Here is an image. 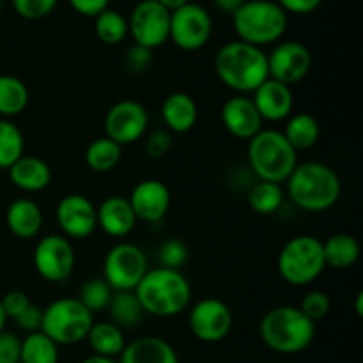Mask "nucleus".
Segmentation results:
<instances>
[{
	"label": "nucleus",
	"instance_id": "nucleus-31",
	"mask_svg": "<svg viewBox=\"0 0 363 363\" xmlns=\"http://www.w3.org/2000/svg\"><path fill=\"white\" fill-rule=\"evenodd\" d=\"M106 311H108L113 325H117L119 328L137 325L144 314L135 291H113Z\"/></svg>",
	"mask_w": 363,
	"mask_h": 363
},
{
	"label": "nucleus",
	"instance_id": "nucleus-36",
	"mask_svg": "<svg viewBox=\"0 0 363 363\" xmlns=\"http://www.w3.org/2000/svg\"><path fill=\"white\" fill-rule=\"evenodd\" d=\"M298 308H300L312 323H318L330 314L332 300H330L328 294L323 293V291H311V293L305 294Z\"/></svg>",
	"mask_w": 363,
	"mask_h": 363
},
{
	"label": "nucleus",
	"instance_id": "nucleus-11",
	"mask_svg": "<svg viewBox=\"0 0 363 363\" xmlns=\"http://www.w3.org/2000/svg\"><path fill=\"white\" fill-rule=\"evenodd\" d=\"M170 11L156 0H140L135 4L128 18V34L135 45L147 50L160 48L169 41Z\"/></svg>",
	"mask_w": 363,
	"mask_h": 363
},
{
	"label": "nucleus",
	"instance_id": "nucleus-45",
	"mask_svg": "<svg viewBox=\"0 0 363 363\" xmlns=\"http://www.w3.org/2000/svg\"><path fill=\"white\" fill-rule=\"evenodd\" d=\"M108 4L110 0H69V6L78 14L87 18H96L108 7Z\"/></svg>",
	"mask_w": 363,
	"mask_h": 363
},
{
	"label": "nucleus",
	"instance_id": "nucleus-12",
	"mask_svg": "<svg viewBox=\"0 0 363 363\" xmlns=\"http://www.w3.org/2000/svg\"><path fill=\"white\" fill-rule=\"evenodd\" d=\"M34 268L46 282H64L74 269V248L62 234H50L41 238L34 248Z\"/></svg>",
	"mask_w": 363,
	"mask_h": 363
},
{
	"label": "nucleus",
	"instance_id": "nucleus-8",
	"mask_svg": "<svg viewBox=\"0 0 363 363\" xmlns=\"http://www.w3.org/2000/svg\"><path fill=\"white\" fill-rule=\"evenodd\" d=\"M94 325V314L78 301V298H60L43 308L41 330L57 346H73L87 337Z\"/></svg>",
	"mask_w": 363,
	"mask_h": 363
},
{
	"label": "nucleus",
	"instance_id": "nucleus-48",
	"mask_svg": "<svg viewBox=\"0 0 363 363\" xmlns=\"http://www.w3.org/2000/svg\"><path fill=\"white\" fill-rule=\"evenodd\" d=\"M156 2H160L163 7H167V9H169V11H174V9H177V7H181V6H184V4H188V2H190V0H156Z\"/></svg>",
	"mask_w": 363,
	"mask_h": 363
},
{
	"label": "nucleus",
	"instance_id": "nucleus-1",
	"mask_svg": "<svg viewBox=\"0 0 363 363\" xmlns=\"http://www.w3.org/2000/svg\"><path fill=\"white\" fill-rule=\"evenodd\" d=\"M215 73L230 91L248 96L269 78L268 53L257 46L234 39L220 46L216 52Z\"/></svg>",
	"mask_w": 363,
	"mask_h": 363
},
{
	"label": "nucleus",
	"instance_id": "nucleus-50",
	"mask_svg": "<svg viewBox=\"0 0 363 363\" xmlns=\"http://www.w3.org/2000/svg\"><path fill=\"white\" fill-rule=\"evenodd\" d=\"M6 323H7V318H6V314H4L2 305H0V333H2L4 328H6Z\"/></svg>",
	"mask_w": 363,
	"mask_h": 363
},
{
	"label": "nucleus",
	"instance_id": "nucleus-17",
	"mask_svg": "<svg viewBox=\"0 0 363 363\" xmlns=\"http://www.w3.org/2000/svg\"><path fill=\"white\" fill-rule=\"evenodd\" d=\"M137 222L158 223L170 209V190L160 179H144L128 197Z\"/></svg>",
	"mask_w": 363,
	"mask_h": 363
},
{
	"label": "nucleus",
	"instance_id": "nucleus-9",
	"mask_svg": "<svg viewBox=\"0 0 363 363\" xmlns=\"http://www.w3.org/2000/svg\"><path fill=\"white\" fill-rule=\"evenodd\" d=\"M147 257L133 243H117L106 252L103 279L113 291H135L147 273Z\"/></svg>",
	"mask_w": 363,
	"mask_h": 363
},
{
	"label": "nucleus",
	"instance_id": "nucleus-46",
	"mask_svg": "<svg viewBox=\"0 0 363 363\" xmlns=\"http://www.w3.org/2000/svg\"><path fill=\"white\" fill-rule=\"evenodd\" d=\"M245 2H247V0H213V4H215L216 9L222 11V13H225V14H230V16H233V14L236 13V11L240 9Z\"/></svg>",
	"mask_w": 363,
	"mask_h": 363
},
{
	"label": "nucleus",
	"instance_id": "nucleus-13",
	"mask_svg": "<svg viewBox=\"0 0 363 363\" xmlns=\"http://www.w3.org/2000/svg\"><path fill=\"white\" fill-rule=\"evenodd\" d=\"M149 130V113L142 103L123 99L108 108L105 116V137L121 147L144 138Z\"/></svg>",
	"mask_w": 363,
	"mask_h": 363
},
{
	"label": "nucleus",
	"instance_id": "nucleus-43",
	"mask_svg": "<svg viewBox=\"0 0 363 363\" xmlns=\"http://www.w3.org/2000/svg\"><path fill=\"white\" fill-rule=\"evenodd\" d=\"M41 318H43V308L35 307V305H30L23 314L18 315V318L14 319V325H16L20 330H23V332L28 335V333H34L41 330Z\"/></svg>",
	"mask_w": 363,
	"mask_h": 363
},
{
	"label": "nucleus",
	"instance_id": "nucleus-42",
	"mask_svg": "<svg viewBox=\"0 0 363 363\" xmlns=\"http://www.w3.org/2000/svg\"><path fill=\"white\" fill-rule=\"evenodd\" d=\"M21 340L14 333H0V363H20Z\"/></svg>",
	"mask_w": 363,
	"mask_h": 363
},
{
	"label": "nucleus",
	"instance_id": "nucleus-49",
	"mask_svg": "<svg viewBox=\"0 0 363 363\" xmlns=\"http://www.w3.org/2000/svg\"><path fill=\"white\" fill-rule=\"evenodd\" d=\"M354 311H357L358 315H363V293L357 294V301H354Z\"/></svg>",
	"mask_w": 363,
	"mask_h": 363
},
{
	"label": "nucleus",
	"instance_id": "nucleus-4",
	"mask_svg": "<svg viewBox=\"0 0 363 363\" xmlns=\"http://www.w3.org/2000/svg\"><path fill=\"white\" fill-rule=\"evenodd\" d=\"M259 337L266 347L280 354H296L307 350L315 337V323L293 305H280L264 314L259 323Z\"/></svg>",
	"mask_w": 363,
	"mask_h": 363
},
{
	"label": "nucleus",
	"instance_id": "nucleus-26",
	"mask_svg": "<svg viewBox=\"0 0 363 363\" xmlns=\"http://www.w3.org/2000/svg\"><path fill=\"white\" fill-rule=\"evenodd\" d=\"M323 255L328 268L350 269L360 259V243L351 234H332L328 240L323 241Z\"/></svg>",
	"mask_w": 363,
	"mask_h": 363
},
{
	"label": "nucleus",
	"instance_id": "nucleus-14",
	"mask_svg": "<svg viewBox=\"0 0 363 363\" xmlns=\"http://www.w3.org/2000/svg\"><path fill=\"white\" fill-rule=\"evenodd\" d=\"M188 325L201 342L216 344L222 342L230 333L234 315L229 305L218 298H204L190 308Z\"/></svg>",
	"mask_w": 363,
	"mask_h": 363
},
{
	"label": "nucleus",
	"instance_id": "nucleus-15",
	"mask_svg": "<svg viewBox=\"0 0 363 363\" xmlns=\"http://www.w3.org/2000/svg\"><path fill=\"white\" fill-rule=\"evenodd\" d=\"M312 69V53L301 41H282L268 55L269 78L293 87Z\"/></svg>",
	"mask_w": 363,
	"mask_h": 363
},
{
	"label": "nucleus",
	"instance_id": "nucleus-3",
	"mask_svg": "<svg viewBox=\"0 0 363 363\" xmlns=\"http://www.w3.org/2000/svg\"><path fill=\"white\" fill-rule=\"evenodd\" d=\"M286 184L287 195L294 206L308 213L333 208L342 194L339 174L321 162L298 163Z\"/></svg>",
	"mask_w": 363,
	"mask_h": 363
},
{
	"label": "nucleus",
	"instance_id": "nucleus-19",
	"mask_svg": "<svg viewBox=\"0 0 363 363\" xmlns=\"http://www.w3.org/2000/svg\"><path fill=\"white\" fill-rule=\"evenodd\" d=\"M252 101H254L262 121H268V123H279V121H284L289 116H293V89L289 85L273 80V78L262 82L252 92Z\"/></svg>",
	"mask_w": 363,
	"mask_h": 363
},
{
	"label": "nucleus",
	"instance_id": "nucleus-39",
	"mask_svg": "<svg viewBox=\"0 0 363 363\" xmlns=\"http://www.w3.org/2000/svg\"><path fill=\"white\" fill-rule=\"evenodd\" d=\"M0 305H2L6 318L14 321L18 315H21L30 307L32 301L28 298V294L23 293V291H9L7 294H4V298L0 300Z\"/></svg>",
	"mask_w": 363,
	"mask_h": 363
},
{
	"label": "nucleus",
	"instance_id": "nucleus-29",
	"mask_svg": "<svg viewBox=\"0 0 363 363\" xmlns=\"http://www.w3.org/2000/svg\"><path fill=\"white\" fill-rule=\"evenodd\" d=\"M121 158H123V147L108 137L96 138L85 149V163L92 172H110L119 165Z\"/></svg>",
	"mask_w": 363,
	"mask_h": 363
},
{
	"label": "nucleus",
	"instance_id": "nucleus-40",
	"mask_svg": "<svg viewBox=\"0 0 363 363\" xmlns=\"http://www.w3.org/2000/svg\"><path fill=\"white\" fill-rule=\"evenodd\" d=\"M172 147V135L167 130H152L145 137V151L151 158H163Z\"/></svg>",
	"mask_w": 363,
	"mask_h": 363
},
{
	"label": "nucleus",
	"instance_id": "nucleus-18",
	"mask_svg": "<svg viewBox=\"0 0 363 363\" xmlns=\"http://www.w3.org/2000/svg\"><path fill=\"white\" fill-rule=\"evenodd\" d=\"M222 123L225 130L240 140H250L262 130V117L259 116L250 96L236 94L222 106Z\"/></svg>",
	"mask_w": 363,
	"mask_h": 363
},
{
	"label": "nucleus",
	"instance_id": "nucleus-51",
	"mask_svg": "<svg viewBox=\"0 0 363 363\" xmlns=\"http://www.w3.org/2000/svg\"><path fill=\"white\" fill-rule=\"evenodd\" d=\"M0 11H2V2H0Z\"/></svg>",
	"mask_w": 363,
	"mask_h": 363
},
{
	"label": "nucleus",
	"instance_id": "nucleus-16",
	"mask_svg": "<svg viewBox=\"0 0 363 363\" xmlns=\"http://www.w3.org/2000/svg\"><path fill=\"white\" fill-rule=\"evenodd\" d=\"M55 220L67 240H85L98 229L96 206L82 194H69L57 204Z\"/></svg>",
	"mask_w": 363,
	"mask_h": 363
},
{
	"label": "nucleus",
	"instance_id": "nucleus-47",
	"mask_svg": "<svg viewBox=\"0 0 363 363\" xmlns=\"http://www.w3.org/2000/svg\"><path fill=\"white\" fill-rule=\"evenodd\" d=\"M82 363H119V360L108 357H99V354H91V357L84 358Z\"/></svg>",
	"mask_w": 363,
	"mask_h": 363
},
{
	"label": "nucleus",
	"instance_id": "nucleus-10",
	"mask_svg": "<svg viewBox=\"0 0 363 363\" xmlns=\"http://www.w3.org/2000/svg\"><path fill=\"white\" fill-rule=\"evenodd\" d=\"M213 34L211 14L201 4L188 2L170 11L169 39L184 52L204 48Z\"/></svg>",
	"mask_w": 363,
	"mask_h": 363
},
{
	"label": "nucleus",
	"instance_id": "nucleus-6",
	"mask_svg": "<svg viewBox=\"0 0 363 363\" xmlns=\"http://www.w3.org/2000/svg\"><path fill=\"white\" fill-rule=\"evenodd\" d=\"M248 163L259 181L282 184L298 165V152L279 130H261L248 140Z\"/></svg>",
	"mask_w": 363,
	"mask_h": 363
},
{
	"label": "nucleus",
	"instance_id": "nucleus-32",
	"mask_svg": "<svg viewBox=\"0 0 363 363\" xmlns=\"http://www.w3.org/2000/svg\"><path fill=\"white\" fill-rule=\"evenodd\" d=\"M20 363H59V346L43 332L28 333L21 340Z\"/></svg>",
	"mask_w": 363,
	"mask_h": 363
},
{
	"label": "nucleus",
	"instance_id": "nucleus-28",
	"mask_svg": "<svg viewBox=\"0 0 363 363\" xmlns=\"http://www.w3.org/2000/svg\"><path fill=\"white\" fill-rule=\"evenodd\" d=\"M30 92L23 80L13 74H0V119H13L25 112Z\"/></svg>",
	"mask_w": 363,
	"mask_h": 363
},
{
	"label": "nucleus",
	"instance_id": "nucleus-25",
	"mask_svg": "<svg viewBox=\"0 0 363 363\" xmlns=\"http://www.w3.org/2000/svg\"><path fill=\"white\" fill-rule=\"evenodd\" d=\"M85 340H87L89 347L92 350V354L108 358L121 357V353H123L128 344L123 328L113 325L112 321L94 323L89 330Z\"/></svg>",
	"mask_w": 363,
	"mask_h": 363
},
{
	"label": "nucleus",
	"instance_id": "nucleus-7",
	"mask_svg": "<svg viewBox=\"0 0 363 363\" xmlns=\"http://www.w3.org/2000/svg\"><path fill=\"white\" fill-rule=\"evenodd\" d=\"M279 273L289 286L305 287L325 272L323 241L311 234H300L287 241L279 254Z\"/></svg>",
	"mask_w": 363,
	"mask_h": 363
},
{
	"label": "nucleus",
	"instance_id": "nucleus-20",
	"mask_svg": "<svg viewBox=\"0 0 363 363\" xmlns=\"http://www.w3.org/2000/svg\"><path fill=\"white\" fill-rule=\"evenodd\" d=\"M96 222L98 227L110 238H126L133 233L137 218L128 199L121 195L106 197L96 208Z\"/></svg>",
	"mask_w": 363,
	"mask_h": 363
},
{
	"label": "nucleus",
	"instance_id": "nucleus-22",
	"mask_svg": "<svg viewBox=\"0 0 363 363\" xmlns=\"http://www.w3.org/2000/svg\"><path fill=\"white\" fill-rule=\"evenodd\" d=\"M9 179L18 190L27 191V194H38L52 183V169L45 160L38 156L23 155L18 162L7 169Z\"/></svg>",
	"mask_w": 363,
	"mask_h": 363
},
{
	"label": "nucleus",
	"instance_id": "nucleus-33",
	"mask_svg": "<svg viewBox=\"0 0 363 363\" xmlns=\"http://www.w3.org/2000/svg\"><path fill=\"white\" fill-rule=\"evenodd\" d=\"M94 30L103 45L116 46L121 45L128 38V18L119 11L106 7L103 13L94 18Z\"/></svg>",
	"mask_w": 363,
	"mask_h": 363
},
{
	"label": "nucleus",
	"instance_id": "nucleus-5",
	"mask_svg": "<svg viewBox=\"0 0 363 363\" xmlns=\"http://www.w3.org/2000/svg\"><path fill=\"white\" fill-rule=\"evenodd\" d=\"M233 25L240 41L262 48L282 39L287 14L275 0H247L233 14Z\"/></svg>",
	"mask_w": 363,
	"mask_h": 363
},
{
	"label": "nucleus",
	"instance_id": "nucleus-52",
	"mask_svg": "<svg viewBox=\"0 0 363 363\" xmlns=\"http://www.w3.org/2000/svg\"><path fill=\"white\" fill-rule=\"evenodd\" d=\"M0 2H6V0H0Z\"/></svg>",
	"mask_w": 363,
	"mask_h": 363
},
{
	"label": "nucleus",
	"instance_id": "nucleus-27",
	"mask_svg": "<svg viewBox=\"0 0 363 363\" xmlns=\"http://www.w3.org/2000/svg\"><path fill=\"white\" fill-rule=\"evenodd\" d=\"M282 135L296 152L308 151L318 144L319 137H321V126L312 113H294V116L287 117Z\"/></svg>",
	"mask_w": 363,
	"mask_h": 363
},
{
	"label": "nucleus",
	"instance_id": "nucleus-38",
	"mask_svg": "<svg viewBox=\"0 0 363 363\" xmlns=\"http://www.w3.org/2000/svg\"><path fill=\"white\" fill-rule=\"evenodd\" d=\"M18 16L23 20H41L57 7L59 0H11Z\"/></svg>",
	"mask_w": 363,
	"mask_h": 363
},
{
	"label": "nucleus",
	"instance_id": "nucleus-41",
	"mask_svg": "<svg viewBox=\"0 0 363 363\" xmlns=\"http://www.w3.org/2000/svg\"><path fill=\"white\" fill-rule=\"evenodd\" d=\"M152 64V50L133 45L124 55V66L130 73H144Z\"/></svg>",
	"mask_w": 363,
	"mask_h": 363
},
{
	"label": "nucleus",
	"instance_id": "nucleus-37",
	"mask_svg": "<svg viewBox=\"0 0 363 363\" xmlns=\"http://www.w3.org/2000/svg\"><path fill=\"white\" fill-rule=\"evenodd\" d=\"M186 259H188L186 245H184L181 240H177V238H170V240H167L158 250V261H160V266H163V268L181 269L184 262H186Z\"/></svg>",
	"mask_w": 363,
	"mask_h": 363
},
{
	"label": "nucleus",
	"instance_id": "nucleus-23",
	"mask_svg": "<svg viewBox=\"0 0 363 363\" xmlns=\"http://www.w3.org/2000/svg\"><path fill=\"white\" fill-rule=\"evenodd\" d=\"M162 119L165 123L167 131H172V133L179 135L188 133L197 124V101L188 92H172L162 103Z\"/></svg>",
	"mask_w": 363,
	"mask_h": 363
},
{
	"label": "nucleus",
	"instance_id": "nucleus-2",
	"mask_svg": "<svg viewBox=\"0 0 363 363\" xmlns=\"http://www.w3.org/2000/svg\"><path fill=\"white\" fill-rule=\"evenodd\" d=\"M142 311L156 318H174L191 303V284L181 269L158 266L147 269L135 289Z\"/></svg>",
	"mask_w": 363,
	"mask_h": 363
},
{
	"label": "nucleus",
	"instance_id": "nucleus-35",
	"mask_svg": "<svg viewBox=\"0 0 363 363\" xmlns=\"http://www.w3.org/2000/svg\"><path fill=\"white\" fill-rule=\"evenodd\" d=\"M113 289L105 282V279H89L85 280L84 286L78 293V301L87 308L91 314H98L108 308L110 300H112Z\"/></svg>",
	"mask_w": 363,
	"mask_h": 363
},
{
	"label": "nucleus",
	"instance_id": "nucleus-44",
	"mask_svg": "<svg viewBox=\"0 0 363 363\" xmlns=\"http://www.w3.org/2000/svg\"><path fill=\"white\" fill-rule=\"evenodd\" d=\"M286 14H298V16H303V14L314 13L315 9H319L323 4V0H275Z\"/></svg>",
	"mask_w": 363,
	"mask_h": 363
},
{
	"label": "nucleus",
	"instance_id": "nucleus-34",
	"mask_svg": "<svg viewBox=\"0 0 363 363\" xmlns=\"http://www.w3.org/2000/svg\"><path fill=\"white\" fill-rule=\"evenodd\" d=\"M25 155V137L11 119H0V169H9Z\"/></svg>",
	"mask_w": 363,
	"mask_h": 363
},
{
	"label": "nucleus",
	"instance_id": "nucleus-30",
	"mask_svg": "<svg viewBox=\"0 0 363 363\" xmlns=\"http://www.w3.org/2000/svg\"><path fill=\"white\" fill-rule=\"evenodd\" d=\"M286 199L282 184L268 183V181H257L248 191V206L257 215H273L279 211Z\"/></svg>",
	"mask_w": 363,
	"mask_h": 363
},
{
	"label": "nucleus",
	"instance_id": "nucleus-21",
	"mask_svg": "<svg viewBox=\"0 0 363 363\" xmlns=\"http://www.w3.org/2000/svg\"><path fill=\"white\" fill-rule=\"evenodd\" d=\"M119 363H179L172 344L156 335H144L126 344Z\"/></svg>",
	"mask_w": 363,
	"mask_h": 363
},
{
	"label": "nucleus",
	"instance_id": "nucleus-24",
	"mask_svg": "<svg viewBox=\"0 0 363 363\" xmlns=\"http://www.w3.org/2000/svg\"><path fill=\"white\" fill-rule=\"evenodd\" d=\"M45 223L41 208L32 199H16L6 211V225L13 236L20 240H32L38 236Z\"/></svg>",
	"mask_w": 363,
	"mask_h": 363
}]
</instances>
